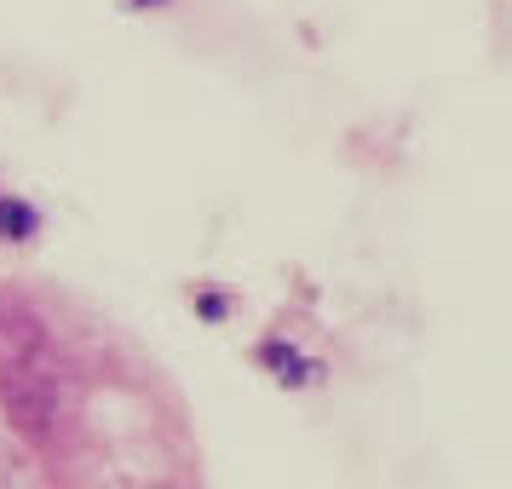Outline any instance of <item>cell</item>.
Instances as JSON below:
<instances>
[{
  "label": "cell",
  "mask_w": 512,
  "mask_h": 489,
  "mask_svg": "<svg viewBox=\"0 0 512 489\" xmlns=\"http://www.w3.org/2000/svg\"><path fill=\"white\" fill-rule=\"evenodd\" d=\"M29 231H35V208L0 196V236H29Z\"/></svg>",
  "instance_id": "cell-1"
}]
</instances>
